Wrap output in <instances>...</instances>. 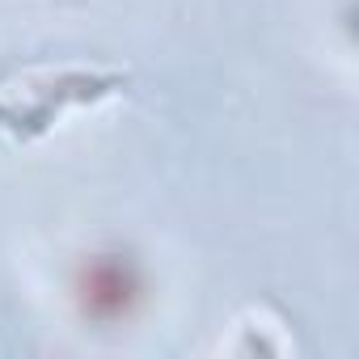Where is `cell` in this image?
Segmentation results:
<instances>
[{"label": "cell", "instance_id": "obj_1", "mask_svg": "<svg viewBox=\"0 0 359 359\" xmlns=\"http://www.w3.org/2000/svg\"><path fill=\"white\" fill-rule=\"evenodd\" d=\"M72 296H76V309H81L85 321H93V325H118V321H127L140 309V300H144V275H140V266H135L131 254L102 250V254H89L81 262Z\"/></svg>", "mask_w": 359, "mask_h": 359}]
</instances>
